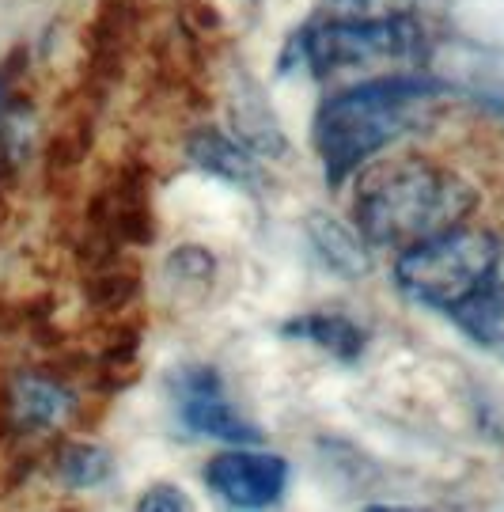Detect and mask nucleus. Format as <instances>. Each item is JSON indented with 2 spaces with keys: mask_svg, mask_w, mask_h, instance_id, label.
<instances>
[{
  "mask_svg": "<svg viewBox=\"0 0 504 512\" xmlns=\"http://www.w3.org/2000/svg\"><path fill=\"white\" fill-rule=\"evenodd\" d=\"M474 205V186L455 171L421 156H391L360 167L353 217L364 243L402 255L425 239L459 228Z\"/></svg>",
  "mask_w": 504,
  "mask_h": 512,
  "instance_id": "1",
  "label": "nucleus"
},
{
  "mask_svg": "<svg viewBox=\"0 0 504 512\" xmlns=\"http://www.w3.org/2000/svg\"><path fill=\"white\" fill-rule=\"evenodd\" d=\"M444 95L448 88L432 76L387 73L323 99L315 114V148L326 183L338 186L364 164H372V156H379L391 141L421 126Z\"/></svg>",
  "mask_w": 504,
  "mask_h": 512,
  "instance_id": "2",
  "label": "nucleus"
},
{
  "mask_svg": "<svg viewBox=\"0 0 504 512\" xmlns=\"http://www.w3.org/2000/svg\"><path fill=\"white\" fill-rule=\"evenodd\" d=\"M425 38L410 16H342L300 38V54L315 76L338 73H398V65L417 61Z\"/></svg>",
  "mask_w": 504,
  "mask_h": 512,
  "instance_id": "3",
  "label": "nucleus"
},
{
  "mask_svg": "<svg viewBox=\"0 0 504 512\" xmlns=\"http://www.w3.org/2000/svg\"><path fill=\"white\" fill-rule=\"evenodd\" d=\"M501 251V239L478 228H451L398 255V289L436 311H455L482 285L486 270Z\"/></svg>",
  "mask_w": 504,
  "mask_h": 512,
  "instance_id": "4",
  "label": "nucleus"
},
{
  "mask_svg": "<svg viewBox=\"0 0 504 512\" xmlns=\"http://www.w3.org/2000/svg\"><path fill=\"white\" fill-rule=\"evenodd\" d=\"M175 387V410H179L182 425L190 433L213 440H232V444H254L262 437L251 421L235 414V406L224 395V384L216 376V368H182L171 380Z\"/></svg>",
  "mask_w": 504,
  "mask_h": 512,
  "instance_id": "5",
  "label": "nucleus"
},
{
  "mask_svg": "<svg viewBox=\"0 0 504 512\" xmlns=\"http://www.w3.org/2000/svg\"><path fill=\"white\" fill-rule=\"evenodd\" d=\"M205 486L232 509H266L285 497L288 463L270 452H224L209 459Z\"/></svg>",
  "mask_w": 504,
  "mask_h": 512,
  "instance_id": "6",
  "label": "nucleus"
},
{
  "mask_svg": "<svg viewBox=\"0 0 504 512\" xmlns=\"http://www.w3.org/2000/svg\"><path fill=\"white\" fill-rule=\"evenodd\" d=\"M72 406H76L72 391H65L57 380L38 372H19L4 391V425L12 433L57 429L72 414Z\"/></svg>",
  "mask_w": 504,
  "mask_h": 512,
  "instance_id": "7",
  "label": "nucleus"
},
{
  "mask_svg": "<svg viewBox=\"0 0 504 512\" xmlns=\"http://www.w3.org/2000/svg\"><path fill=\"white\" fill-rule=\"evenodd\" d=\"M451 319L467 330L474 342L504 346V243L482 277V285L470 293V300H463L451 311Z\"/></svg>",
  "mask_w": 504,
  "mask_h": 512,
  "instance_id": "8",
  "label": "nucleus"
},
{
  "mask_svg": "<svg viewBox=\"0 0 504 512\" xmlns=\"http://www.w3.org/2000/svg\"><path fill=\"white\" fill-rule=\"evenodd\" d=\"M186 152H190V164L216 175V179H224V183H258V167H254L251 148L243 145V141H235V137H228V133H220L216 126H201L190 137Z\"/></svg>",
  "mask_w": 504,
  "mask_h": 512,
  "instance_id": "9",
  "label": "nucleus"
},
{
  "mask_svg": "<svg viewBox=\"0 0 504 512\" xmlns=\"http://www.w3.org/2000/svg\"><path fill=\"white\" fill-rule=\"evenodd\" d=\"M285 334L288 338H300V342H311V346L326 349L330 357H338V361H357L360 353H364V330L353 323V319H345L338 311H307L300 319H292L285 323Z\"/></svg>",
  "mask_w": 504,
  "mask_h": 512,
  "instance_id": "10",
  "label": "nucleus"
},
{
  "mask_svg": "<svg viewBox=\"0 0 504 512\" xmlns=\"http://www.w3.org/2000/svg\"><path fill=\"white\" fill-rule=\"evenodd\" d=\"M307 236L326 258V266L342 277H364L368 274V251H364V236H357L349 224L326 217V213H311L307 217Z\"/></svg>",
  "mask_w": 504,
  "mask_h": 512,
  "instance_id": "11",
  "label": "nucleus"
},
{
  "mask_svg": "<svg viewBox=\"0 0 504 512\" xmlns=\"http://www.w3.org/2000/svg\"><path fill=\"white\" fill-rule=\"evenodd\" d=\"M235 129H239V141L251 148V152H266V156H281L285 152V133L277 126L273 110L266 107L262 92L254 88L251 80L235 92Z\"/></svg>",
  "mask_w": 504,
  "mask_h": 512,
  "instance_id": "12",
  "label": "nucleus"
},
{
  "mask_svg": "<svg viewBox=\"0 0 504 512\" xmlns=\"http://www.w3.org/2000/svg\"><path fill=\"white\" fill-rule=\"evenodd\" d=\"M163 274H167V285H171V289H179V296L201 300V296L209 293V285H213L216 262H213V255H209L205 247H198V243H186V247H179L175 255L167 258Z\"/></svg>",
  "mask_w": 504,
  "mask_h": 512,
  "instance_id": "13",
  "label": "nucleus"
},
{
  "mask_svg": "<svg viewBox=\"0 0 504 512\" xmlns=\"http://www.w3.org/2000/svg\"><path fill=\"white\" fill-rule=\"evenodd\" d=\"M57 475L72 490H91L110 478V452L99 444H65L57 452Z\"/></svg>",
  "mask_w": 504,
  "mask_h": 512,
  "instance_id": "14",
  "label": "nucleus"
},
{
  "mask_svg": "<svg viewBox=\"0 0 504 512\" xmlns=\"http://www.w3.org/2000/svg\"><path fill=\"white\" fill-rule=\"evenodd\" d=\"M137 509L141 512H179V509H190V497L175 490V486H156V490H148V494L137 501Z\"/></svg>",
  "mask_w": 504,
  "mask_h": 512,
  "instance_id": "15",
  "label": "nucleus"
}]
</instances>
